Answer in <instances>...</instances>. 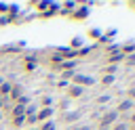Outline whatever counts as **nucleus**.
Segmentation results:
<instances>
[{"mask_svg":"<svg viewBox=\"0 0 135 130\" xmlns=\"http://www.w3.org/2000/svg\"><path fill=\"white\" fill-rule=\"evenodd\" d=\"M21 94H25V88L21 86V84H13V88H11V94H8V101L11 103H15Z\"/></svg>","mask_w":135,"mask_h":130,"instance_id":"423d86ee","label":"nucleus"},{"mask_svg":"<svg viewBox=\"0 0 135 130\" xmlns=\"http://www.w3.org/2000/svg\"><path fill=\"white\" fill-rule=\"evenodd\" d=\"M129 6H131V8H135V2H131V4H129Z\"/></svg>","mask_w":135,"mask_h":130,"instance_id":"473e14b6","label":"nucleus"},{"mask_svg":"<svg viewBox=\"0 0 135 130\" xmlns=\"http://www.w3.org/2000/svg\"><path fill=\"white\" fill-rule=\"evenodd\" d=\"M129 130H135V124H129Z\"/></svg>","mask_w":135,"mask_h":130,"instance_id":"7c9ffc66","label":"nucleus"},{"mask_svg":"<svg viewBox=\"0 0 135 130\" xmlns=\"http://www.w3.org/2000/svg\"><path fill=\"white\" fill-rule=\"evenodd\" d=\"M133 109H135V103H133V101H129V99H122V101L116 105V109H114V111H116L118 115H122V113H131Z\"/></svg>","mask_w":135,"mask_h":130,"instance_id":"20e7f679","label":"nucleus"},{"mask_svg":"<svg viewBox=\"0 0 135 130\" xmlns=\"http://www.w3.org/2000/svg\"><path fill=\"white\" fill-rule=\"evenodd\" d=\"M38 130H57V124H55V120H46V122L38 124Z\"/></svg>","mask_w":135,"mask_h":130,"instance_id":"f8f14e48","label":"nucleus"},{"mask_svg":"<svg viewBox=\"0 0 135 130\" xmlns=\"http://www.w3.org/2000/svg\"><path fill=\"white\" fill-rule=\"evenodd\" d=\"M124 63H127V65H135V52L127 55V57H124Z\"/></svg>","mask_w":135,"mask_h":130,"instance_id":"b1692460","label":"nucleus"},{"mask_svg":"<svg viewBox=\"0 0 135 130\" xmlns=\"http://www.w3.org/2000/svg\"><path fill=\"white\" fill-rule=\"evenodd\" d=\"M127 124H135V109L131 111V115H129V122H127Z\"/></svg>","mask_w":135,"mask_h":130,"instance_id":"cd10ccee","label":"nucleus"},{"mask_svg":"<svg viewBox=\"0 0 135 130\" xmlns=\"http://www.w3.org/2000/svg\"><path fill=\"white\" fill-rule=\"evenodd\" d=\"M2 117H4V113H2V111H0V120H2Z\"/></svg>","mask_w":135,"mask_h":130,"instance_id":"72a5a7b5","label":"nucleus"},{"mask_svg":"<svg viewBox=\"0 0 135 130\" xmlns=\"http://www.w3.org/2000/svg\"><path fill=\"white\" fill-rule=\"evenodd\" d=\"M68 107H70V99H61V101H59V109H61V111H65Z\"/></svg>","mask_w":135,"mask_h":130,"instance_id":"5701e85b","label":"nucleus"},{"mask_svg":"<svg viewBox=\"0 0 135 130\" xmlns=\"http://www.w3.org/2000/svg\"><path fill=\"white\" fill-rule=\"evenodd\" d=\"M63 61H65V59H63V57H61L59 52H55V55L51 57V65H53V67H57V69H59V65H61Z\"/></svg>","mask_w":135,"mask_h":130,"instance_id":"4468645a","label":"nucleus"},{"mask_svg":"<svg viewBox=\"0 0 135 130\" xmlns=\"http://www.w3.org/2000/svg\"><path fill=\"white\" fill-rule=\"evenodd\" d=\"M116 82V75H101V86H112Z\"/></svg>","mask_w":135,"mask_h":130,"instance_id":"6ab92c4d","label":"nucleus"},{"mask_svg":"<svg viewBox=\"0 0 135 130\" xmlns=\"http://www.w3.org/2000/svg\"><path fill=\"white\" fill-rule=\"evenodd\" d=\"M40 103H42V107H53V99L51 96H42Z\"/></svg>","mask_w":135,"mask_h":130,"instance_id":"4be33fe9","label":"nucleus"},{"mask_svg":"<svg viewBox=\"0 0 135 130\" xmlns=\"http://www.w3.org/2000/svg\"><path fill=\"white\" fill-rule=\"evenodd\" d=\"M25 67H27V69H36V67H38L36 55H34V57H25Z\"/></svg>","mask_w":135,"mask_h":130,"instance_id":"2eb2a0df","label":"nucleus"},{"mask_svg":"<svg viewBox=\"0 0 135 130\" xmlns=\"http://www.w3.org/2000/svg\"><path fill=\"white\" fill-rule=\"evenodd\" d=\"M110 130H129V124H127V122H116Z\"/></svg>","mask_w":135,"mask_h":130,"instance_id":"aec40b11","label":"nucleus"},{"mask_svg":"<svg viewBox=\"0 0 135 130\" xmlns=\"http://www.w3.org/2000/svg\"><path fill=\"white\" fill-rule=\"evenodd\" d=\"M36 111H38V107H36V103H30L25 109H23V115L27 117V115H36Z\"/></svg>","mask_w":135,"mask_h":130,"instance_id":"f3484780","label":"nucleus"},{"mask_svg":"<svg viewBox=\"0 0 135 130\" xmlns=\"http://www.w3.org/2000/svg\"><path fill=\"white\" fill-rule=\"evenodd\" d=\"M59 8H61V10H59L61 15H70V17H72V13H74V8H76V2H65V4H61Z\"/></svg>","mask_w":135,"mask_h":130,"instance_id":"9b49d317","label":"nucleus"},{"mask_svg":"<svg viewBox=\"0 0 135 130\" xmlns=\"http://www.w3.org/2000/svg\"><path fill=\"white\" fill-rule=\"evenodd\" d=\"M11 88H13V82H6V80H4V82L0 84V96H2V99H8Z\"/></svg>","mask_w":135,"mask_h":130,"instance_id":"9d476101","label":"nucleus"},{"mask_svg":"<svg viewBox=\"0 0 135 130\" xmlns=\"http://www.w3.org/2000/svg\"><path fill=\"white\" fill-rule=\"evenodd\" d=\"M122 61H124V55H122L120 50L108 55V65H116V67H118V63H122Z\"/></svg>","mask_w":135,"mask_h":130,"instance_id":"0eeeda50","label":"nucleus"},{"mask_svg":"<svg viewBox=\"0 0 135 130\" xmlns=\"http://www.w3.org/2000/svg\"><path fill=\"white\" fill-rule=\"evenodd\" d=\"M30 103H32V99H30L27 94H21V96H19V99H17V101H15L13 105H21V107H27Z\"/></svg>","mask_w":135,"mask_h":130,"instance_id":"dca6fc26","label":"nucleus"},{"mask_svg":"<svg viewBox=\"0 0 135 130\" xmlns=\"http://www.w3.org/2000/svg\"><path fill=\"white\" fill-rule=\"evenodd\" d=\"M86 15H89V6H76V13H72V19L82 21Z\"/></svg>","mask_w":135,"mask_h":130,"instance_id":"6e6552de","label":"nucleus"},{"mask_svg":"<svg viewBox=\"0 0 135 130\" xmlns=\"http://www.w3.org/2000/svg\"><path fill=\"white\" fill-rule=\"evenodd\" d=\"M127 99H129V101H133V103H135V86H131V88H129V90H127Z\"/></svg>","mask_w":135,"mask_h":130,"instance_id":"393cba45","label":"nucleus"},{"mask_svg":"<svg viewBox=\"0 0 135 130\" xmlns=\"http://www.w3.org/2000/svg\"><path fill=\"white\" fill-rule=\"evenodd\" d=\"M120 52L127 57V55H131V52H135V42H127V44H122L120 46Z\"/></svg>","mask_w":135,"mask_h":130,"instance_id":"ddd939ff","label":"nucleus"},{"mask_svg":"<svg viewBox=\"0 0 135 130\" xmlns=\"http://www.w3.org/2000/svg\"><path fill=\"white\" fill-rule=\"evenodd\" d=\"M36 8H49V2H36Z\"/></svg>","mask_w":135,"mask_h":130,"instance_id":"bb28decb","label":"nucleus"},{"mask_svg":"<svg viewBox=\"0 0 135 130\" xmlns=\"http://www.w3.org/2000/svg\"><path fill=\"white\" fill-rule=\"evenodd\" d=\"M70 130H91V126H80V124H78V126H72Z\"/></svg>","mask_w":135,"mask_h":130,"instance_id":"a878e982","label":"nucleus"},{"mask_svg":"<svg viewBox=\"0 0 135 130\" xmlns=\"http://www.w3.org/2000/svg\"><path fill=\"white\" fill-rule=\"evenodd\" d=\"M25 130H38V126H34V128H25Z\"/></svg>","mask_w":135,"mask_h":130,"instance_id":"2f4dec72","label":"nucleus"},{"mask_svg":"<svg viewBox=\"0 0 135 130\" xmlns=\"http://www.w3.org/2000/svg\"><path fill=\"white\" fill-rule=\"evenodd\" d=\"M2 105H4V99L0 96V111H2Z\"/></svg>","mask_w":135,"mask_h":130,"instance_id":"c756f323","label":"nucleus"},{"mask_svg":"<svg viewBox=\"0 0 135 130\" xmlns=\"http://www.w3.org/2000/svg\"><path fill=\"white\" fill-rule=\"evenodd\" d=\"M110 99H112V96H110V94H99V96H97V99H95V103H97V105H103V103H108V101H110Z\"/></svg>","mask_w":135,"mask_h":130,"instance_id":"412c9836","label":"nucleus"},{"mask_svg":"<svg viewBox=\"0 0 135 130\" xmlns=\"http://www.w3.org/2000/svg\"><path fill=\"white\" fill-rule=\"evenodd\" d=\"M118 113L114 111V109H108V111H103L101 113V117H99V122H97V130H110L116 122H118Z\"/></svg>","mask_w":135,"mask_h":130,"instance_id":"f257e3e1","label":"nucleus"},{"mask_svg":"<svg viewBox=\"0 0 135 130\" xmlns=\"http://www.w3.org/2000/svg\"><path fill=\"white\" fill-rule=\"evenodd\" d=\"M72 84H76V86H80V88H84V86H93L97 80L93 78V75H84V73H74V78L70 80Z\"/></svg>","mask_w":135,"mask_h":130,"instance_id":"f03ea898","label":"nucleus"},{"mask_svg":"<svg viewBox=\"0 0 135 130\" xmlns=\"http://www.w3.org/2000/svg\"><path fill=\"white\" fill-rule=\"evenodd\" d=\"M11 21V17H0V23H8Z\"/></svg>","mask_w":135,"mask_h":130,"instance_id":"c85d7f7f","label":"nucleus"},{"mask_svg":"<svg viewBox=\"0 0 135 130\" xmlns=\"http://www.w3.org/2000/svg\"><path fill=\"white\" fill-rule=\"evenodd\" d=\"M11 126L13 128H23L25 126V117H11Z\"/></svg>","mask_w":135,"mask_h":130,"instance_id":"a211bd4d","label":"nucleus"},{"mask_svg":"<svg viewBox=\"0 0 135 130\" xmlns=\"http://www.w3.org/2000/svg\"><path fill=\"white\" fill-rule=\"evenodd\" d=\"M84 94V88H80V86H76V84H68V90H65V99H80Z\"/></svg>","mask_w":135,"mask_h":130,"instance_id":"39448f33","label":"nucleus"},{"mask_svg":"<svg viewBox=\"0 0 135 130\" xmlns=\"http://www.w3.org/2000/svg\"><path fill=\"white\" fill-rule=\"evenodd\" d=\"M80 115H82V111H70V113H63V122H65V124H74Z\"/></svg>","mask_w":135,"mask_h":130,"instance_id":"1a4fd4ad","label":"nucleus"},{"mask_svg":"<svg viewBox=\"0 0 135 130\" xmlns=\"http://www.w3.org/2000/svg\"><path fill=\"white\" fill-rule=\"evenodd\" d=\"M53 113H55L53 107H40V109L36 111V122L42 124V122H46V120H53Z\"/></svg>","mask_w":135,"mask_h":130,"instance_id":"7ed1b4c3","label":"nucleus"}]
</instances>
